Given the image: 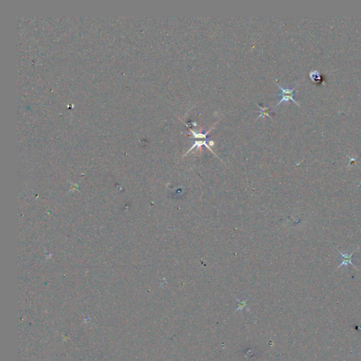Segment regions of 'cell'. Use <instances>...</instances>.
<instances>
[{
    "label": "cell",
    "instance_id": "7a4b0ae2",
    "mask_svg": "<svg viewBox=\"0 0 361 361\" xmlns=\"http://www.w3.org/2000/svg\"><path fill=\"white\" fill-rule=\"evenodd\" d=\"M339 253L341 255V260H342V263H341L340 265H338V268H340L341 267L346 266V265H351L355 268V269H356V267H355L353 263V254H354V253H343L342 252L339 251Z\"/></svg>",
    "mask_w": 361,
    "mask_h": 361
},
{
    "label": "cell",
    "instance_id": "5b68a950",
    "mask_svg": "<svg viewBox=\"0 0 361 361\" xmlns=\"http://www.w3.org/2000/svg\"><path fill=\"white\" fill-rule=\"evenodd\" d=\"M213 128H214V126H213L212 128H211V129H210L209 130V131H207L206 133H205V134H197V133H195L193 131V130H192V129H190V133H191L192 137L193 138H200V139H201V138H205V139H207V134H209V133L210 132V131H211V130L213 129Z\"/></svg>",
    "mask_w": 361,
    "mask_h": 361
},
{
    "label": "cell",
    "instance_id": "6da1fadb",
    "mask_svg": "<svg viewBox=\"0 0 361 361\" xmlns=\"http://www.w3.org/2000/svg\"><path fill=\"white\" fill-rule=\"evenodd\" d=\"M277 86L279 87V88L281 90V91H282V93L280 94L281 96H282V99H281L280 101L278 102L277 104L276 105L275 107H277V106H279L280 104H282V102H289L290 100H291L292 102H294L295 104H296L298 106H300V104L298 103V102L295 101L294 100V96H295V92H294V89L295 87H293V88H289V87H288V88H283L282 87H281L279 84H277Z\"/></svg>",
    "mask_w": 361,
    "mask_h": 361
},
{
    "label": "cell",
    "instance_id": "277c9868",
    "mask_svg": "<svg viewBox=\"0 0 361 361\" xmlns=\"http://www.w3.org/2000/svg\"><path fill=\"white\" fill-rule=\"evenodd\" d=\"M310 77L313 82L315 83H319L322 81V78H321L320 74L317 71H312L310 73Z\"/></svg>",
    "mask_w": 361,
    "mask_h": 361
},
{
    "label": "cell",
    "instance_id": "8992f818",
    "mask_svg": "<svg viewBox=\"0 0 361 361\" xmlns=\"http://www.w3.org/2000/svg\"><path fill=\"white\" fill-rule=\"evenodd\" d=\"M259 107H260V116L257 118L256 120L259 119L260 118L265 117H268L270 118V119H272V117H271L270 116V114H269L270 111V107H260V106H259Z\"/></svg>",
    "mask_w": 361,
    "mask_h": 361
},
{
    "label": "cell",
    "instance_id": "3957f363",
    "mask_svg": "<svg viewBox=\"0 0 361 361\" xmlns=\"http://www.w3.org/2000/svg\"><path fill=\"white\" fill-rule=\"evenodd\" d=\"M207 140H208V139H206V140H196V141H195L193 145H192V147H190V148L189 150H188V152L184 155V156H185V155H186L187 154H189V152L191 151V150L195 148V147H200L202 146V145H205V146L207 148L209 149L210 150V151H211L212 152V153L215 155V156L217 157V155L216 154H215L214 152H213V150H212V148H210V147L209 146V145H208V144H207ZM218 158H219V157H218Z\"/></svg>",
    "mask_w": 361,
    "mask_h": 361
}]
</instances>
